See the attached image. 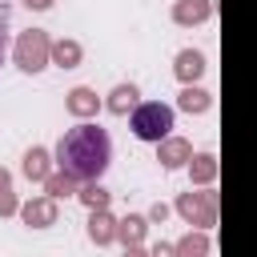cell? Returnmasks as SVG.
Instances as JSON below:
<instances>
[{
	"label": "cell",
	"mask_w": 257,
	"mask_h": 257,
	"mask_svg": "<svg viewBox=\"0 0 257 257\" xmlns=\"http://www.w3.org/2000/svg\"><path fill=\"white\" fill-rule=\"evenodd\" d=\"M20 221L28 225V229H48V225H56L60 221V209H56V201L52 197H28V201H20Z\"/></svg>",
	"instance_id": "5b68a950"
},
{
	"label": "cell",
	"mask_w": 257,
	"mask_h": 257,
	"mask_svg": "<svg viewBox=\"0 0 257 257\" xmlns=\"http://www.w3.org/2000/svg\"><path fill=\"white\" fill-rule=\"evenodd\" d=\"M213 16V0H173V24L197 28Z\"/></svg>",
	"instance_id": "30bf717a"
},
{
	"label": "cell",
	"mask_w": 257,
	"mask_h": 257,
	"mask_svg": "<svg viewBox=\"0 0 257 257\" xmlns=\"http://www.w3.org/2000/svg\"><path fill=\"white\" fill-rule=\"evenodd\" d=\"M64 108H68V116H76V120H92V116L104 108V100L96 96V88L76 84V88H68V92H64Z\"/></svg>",
	"instance_id": "8992f818"
},
{
	"label": "cell",
	"mask_w": 257,
	"mask_h": 257,
	"mask_svg": "<svg viewBox=\"0 0 257 257\" xmlns=\"http://www.w3.org/2000/svg\"><path fill=\"white\" fill-rule=\"evenodd\" d=\"M157 161H161L165 173H173V169H189V161H193V145H189L185 137H169V141L157 145Z\"/></svg>",
	"instance_id": "ba28073f"
},
{
	"label": "cell",
	"mask_w": 257,
	"mask_h": 257,
	"mask_svg": "<svg viewBox=\"0 0 257 257\" xmlns=\"http://www.w3.org/2000/svg\"><path fill=\"white\" fill-rule=\"evenodd\" d=\"M124 257H153V253H149L145 245H128V249H124Z\"/></svg>",
	"instance_id": "d4e9b609"
},
{
	"label": "cell",
	"mask_w": 257,
	"mask_h": 257,
	"mask_svg": "<svg viewBox=\"0 0 257 257\" xmlns=\"http://www.w3.org/2000/svg\"><path fill=\"white\" fill-rule=\"evenodd\" d=\"M177 257H213V237L201 233V229H189L177 241Z\"/></svg>",
	"instance_id": "e0dca14e"
},
{
	"label": "cell",
	"mask_w": 257,
	"mask_h": 257,
	"mask_svg": "<svg viewBox=\"0 0 257 257\" xmlns=\"http://www.w3.org/2000/svg\"><path fill=\"white\" fill-rule=\"evenodd\" d=\"M137 104H141V88H137L133 80H120V84L104 96V108H108L112 116H133Z\"/></svg>",
	"instance_id": "8fae6325"
},
{
	"label": "cell",
	"mask_w": 257,
	"mask_h": 257,
	"mask_svg": "<svg viewBox=\"0 0 257 257\" xmlns=\"http://www.w3.org/2000/svg\"><path fill=\"white\" fill-rule=\"evenodd\" d=\"M12 213H20V197L12 189V173L0 165V217H12Z\"/></svg>",
	"instance_id": "ffe728a7"
},
{
	"label": "cell",
	"mask_w": 257,
	"mask_h": 257,
	"mask_svg": "<svg viewBox=\"0 0 257 257\" xmlns=\"http://www.w3.org/2000/svg\"><path fill=\"white\" fill-rule=\"evenodd\" d=\"M169 213H173V209H169L165 201H157V205H153L145 217H149V225H165V217H169Z\"/></svg>",
	"instance_id": "44dd1931"
},
{
	"label": "cell",
	"mask_w": 257,
	"mask_h": 257,
	"mask_svg": "<svg viewBox=\"0 0 257 257\" xmlns=\"http://www.w3.org/2000/svg\"><path fill=\"white\" fill-rule=\"evenodd\" d=\"M4 52H8V16L0 8V60H4Z\"/></svg>",
	"instance_id": "603a6c76"
},
{
	"label": "cell",
	"mask_w": 257,
	"mask_h": 257,
	"mask_svg": "<svg viewBox=\"0 0 257 257\" xmlns=\"http://www.w3.org/2000/svg\"><path fill=\"white\" fill-rule=\"evenodd\" d=\"M145 237H149V217L145 213H124L120 221H116V241L128 249V245H145Z\"/></svg>",
	"instance_id": "7c38bea8"
},
{
	"label": "cell",
	"mask_w": 257,
	"mask_h": 257,
	"mask_svg": "<svg viewBox=\"0 0 257 257\" xmlns=\"http://www.w3.org/2000/svg\"><path fill=\"white\" fill-rule=\"evenodd\" d=\"M173 124H177V112H173V104H165V100H141V104L133 108V116H128L133 137H137V141H149V145L169 141V137H173Z\"/></svg>",
	"instance_id": "7a4b0ae2"
},
{
	"label": "cell",
	"mask_w": 257,
	"mask_h": 257,
	"mask_svg": "<svg viewBox=\"0 0 257 257\" xmlns=\"http://www.w3.org/2000/svg\"><path fill=\"white\" fill-rule=\"evenodd\" d=\"M173 213H177L185 225H193V229L209 233V229L217 225V217H221V197H217L213 189H197V193L189 189V193H177Z\"/></svg>",
	"instance_id": "3957f363"
},
{
	"label": "cell",
	"mask_w": 257,
	"mask_h": 257,
	"mask_svg": "<svg viewBox=\"0 0 257 257\" xmlns=\"http://www.w3.org/2000/svg\"><path fill=\"white\" fill-rule=\"evenodd\" d=\"M20 173L28 177V181H36V185H44L52 173H56V157L44 149V145H32L28 153H24V161H20Z\"/></svg>",
	"instance_id": "52a82bcc"
},
{
	"label": "cell",
	"mask_w": 257,
	"mask_h": 257,
	"mask_svg": "<svg viewBox=\"0 0 257 257\" xmlns=\"http://www.w3.org/2000/svg\"><path fill=\"white\" fill-rule=\"evenodd\" d=\"M80 60H84V44L80 40H72V36L52 40V64L56 68H80Z\"/></svg>",
	"instance_id": "2e32d148"
},
{
	"label": "cell",
	"mask_w": 257,
	"mask_h": 257,
	"mask_svg": "<svg viewBox=\"0 0 257 257\" xmlns=\"http://www.w3.org/2000/svg\"><path fill=\"white\" fill-rule=\"evenodd\" d=\"M76 201L88 209V213H100V209H108V201H112V193L100 185V181H84L80 185V193H76Z\"/></svg>",
	"instance_id": "ac0fdd59"
},
{
	"label": "cell",
	"mask_w": 257,
	"mask_h": 257,
	"mask_svg": "<svg viewBox=\"0 0 257 257\" xmlns=\"http://www.w3.org/2000/svg\"><path fill=\"white\" fill-rule=\"evenodd\" d=\"M88 241L92 245H112L116 241V217L108 213V209H100V213H88Z\"/></svg>",
	"instance_id": "9a60e30c"
},
{
	"label": "cell",
	"mask_w": 257,
	"mask_h": 257,
	"mask_svg": "<svg viewBox=\"0 0 257 257\" xmlns=\"http://www.w3.org/2000/svg\"><path fill=\"white\" fill-rule=\"evenodd\" d=\"M205 52H197V48H181L177 52V60H173V76L181 80V88L185 84H197L201 76H205Z\"/></svg>",
	"instance_id": "9c48e42d"
},
{
	"label": "cell",
	"mask_w": 257,
	"mask_h": 257,
	"mask_svg": "<svg viewBox=\"0 0 257 257\" xmlns=\"http://www.w3.org/2000/svg\"><path fill=\"white\" fill-rule=\"evenodd\" d=\"M149 253H153V257H177V245H169V241H157Z\"/></svg>",
	"instance_id": "7402d4cb"
},
{
	"label": "cell",
	"mask_w": 257,
	"mask_h": 257,
	"mask_svg": "<svg viewBox=\"0 0 257 257\" xmlns=\"http://www.w3.org/2000/svg\"><path fill=\"white\" fill-rule=\"evenodd\" d=\"M177 108L189 112V116H201V112L213 108V92H205L201 84H185V88L177 92Z\"/></svg>",
	"instance_id": "4fadbf2b"
},
{
	"label": "cell",
	"mask_w": 257,
	"mask_h": 257,
	"mask_svg": "<svg viewBox=\"0 0 257 257\" xmlns=\"http://www.w3.org/2000/svg\"><path fill=\"white\" fill-rule=\"evenodd\" d=\"M12 60H16V68L28 72V76L44 72V68L52 64V36H48L44 28H24V32L12 40Z\"/></svg>",
	"instance_id": "277c9868"
},
{
	"label": "cell",
	"mask_w": 257,
	"mask_h": 257,
	"mask_svg": "<svg viewBox=\"0 0 257 257\" xmlns=\"http://www.w3.org/2000/svg\"><path fill=\"white\" fill-rule=\"evenodd\" d=\"M76 193H80V181L68 177L64 169H56V173L44 181V197H52V201H60V197H76Z\"/></svg>",
	"instance_id": "d6986e66"
},
{
	"label": "cell",
	"mask_w": 257,
	"mask_h": 257,
	"mask_svg": "<svg viewBox=\"0 0 257 257\" xmlns=\"http://www.w3.org/2000/svg\"><path fill=\"white\" fill-rule=\"evenodd\" d=\"M20 4H24V8H32V12H48L56 0H20Z\"/></svg>",
	"instance_id": "cb8c5ba5"
},
{
	"label": "cell",
	"mask_w": 257,
	"mask_h": 257,
	"mask_svg": "<svg viewBox=\"0 0 257 257\" xmlns=\"http://www.w3.org/2000/svg\"><path fill=\"white\" fill-rule=\"evenodd\" d=\"M217 173H221L217 153H193V161H189V181H193V185L209 189V185L217 181Z\"/></svg>",
	"instance_id": "5bb4252c"
},
{
	"label": "cell",
	"mask_w": 257,
	"mask_h": 257,
	"mask_svg": "<svg viewBox=\"0 0 257 257\" xmlns=\"http://www.w3.org/2000/svg\"><path fill=\"white\" fill-rule=\"evenodd\" d=\"M52 157H56V169H64L68 177H76L80 185L84 181H100L104 169L112 165V141H108V133L96 120H76L56 141Z\"/></svg>",
	"instance_id": "6da1fadb"
}]
</instances>
